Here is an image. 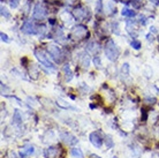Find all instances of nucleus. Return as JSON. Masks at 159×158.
I'll return each instance as SVG.
<instances>
[{
    "instance_id": "nucleus-33",
    "label": "nucleus",
    "mask_w": 159,
    "mask_h": 158,
    "mask_svg": "<svg viewBox=\"0 0 159 158\" xmlns=\"http://www.w3.org/2000/svg\"><path fill=\"white\" fill-rule=\"evenodd\" d=\"M153 158H159V154L155 152V154H153Z\"/></svg>"
},
{
    "instance_id": "nucleus-29",
    "label": "nucleus",
    "mask_w": 159,
    "mask_h": 158,
    "mask_svg": "<svg viewBox=\"0 0 159 158\" xmlns=\"http://www.w3.org/2000/svg\"><path fill=\"white\" fill-rule=\"evenodd\" d=\"M146 38H148V40H151V42H153V36H152L151 34H149V35L146 36Z\"/></svg>"
},
{
    "instance_id": "nucleus-35",
    "label": "nucleus",
    "mask_w": 159,
    "mask_h": 158,
    "mask_svg": "<svg viewBox=\"0 0 159 158\" xmlns=\"http://www.w3.org/2000/svg\"><path fill=\"white\" fill-rule=\"evenodd\" d=\"M113 158H119V157H115V156H114V157Z\"/></svg>"
},
{
    "instance_id": "nucleus-28",
    "label": "nucleus",
    "mask_w": 159,
    "mask_h": 158,
    "mask_svg": "<svg viewBox=\"0 0 159 158\" xmlns=\"http://www.w3.org/2000/svg\"><path fill=\"white\" fill-rule=\"evenodd\" d=\"M140 22L142 23V24H145V17H144L143 15L140 16Z\"/></svg>"
},
{
    "instance_id": "nucleus-17",
    "label": "nucleus",
    "mask_w": 159,
    "mask_h": 158,
    "mask_svg": "<svg viewBox=\"0 0 159 158\" xmlns=\"http://www.w3.org/2000/svg\"><path fill=\"white\" fill-rule=\"evenodd\" d=\"M104 142H105V145L108 148V149H111V148H113L114 147V142H113V139L111 137V136L106 135L105 136V140H104Z\"/></svg>"
},
{
    "instance_id": "nucleus-31",
    "label": "nucleus",
    "mask_w": 159,
    "mask_h": 158,
    "mask_svg": "<svg viewBox=\"0 0 159 158\" xmlns=\"http://www.w3.org/2000/svg\"><path fill=\"white\" fill-rule=\"evenodd\" d=\"M90 157H91V158H102V157H99L98 155H95V154H92Z\"/></svg>"
},
{
    "instance_id": "nucleus-1",
    "label": "nucleus",
    "mask_w": 159,
    "mask_h": 158,
    "mask_svg": "<svg viewBox=\"0 0 159 158\" xmlns=\"http://www.w3.org/2000/svg\"><path fill=\"white\" fill-rule=\"evenodd\" d=\"M105 55L111 61H115L119 57V49L116 47L115 43L112 39H108L105 44Z\"/></svg>"
},
{
    "instance_id": "nucleus-18",
    "label": "nucleus",
    "mask_w": 159,
    "mask_h": 158,
    "mask_svg": "<svg viewBox=\"0 0 159 158\" xmlns=\"http://www.w3.org/2000/svg\"><path fill=\"white\" fill-rule=\"evenodd\" d=\"M13 122L14 124H21L22 122V117L19 111H15L14 112V115H13Z\"/></svg>"
},
{
    "instance_id": "nucleus-21",
    "label": "nucleus",
    "mask_w": 159,
    "mask_h": 158,
    "mask_svg": "<svg viewBox=\"0 0 159 158\" xmlns=\"http://www.w3.org/2000/svg\"><path fill=\"white\" fill-rule=\"evenodd\" d=\"M131 47L133 49H135V50H140L141 49V43H140V40H133L131 42Z\"/></svg>"
},
{
    "instance_id": "nucleus-2",
    "label": "nucleus",
    "mask_w": 159,
    "mask_h": 158,
    "mask_svg": "<svg viewBox=\"0 0 159 158\" xmlns=\"http://www.w3.org/2000/svg\"><path fill=\"white\" fill-rule=\"evenodd\" d=\"M35 57L37 58V60L44 66V67L49 68V69H51V70H54V66H53V64L50 61L49 59V57L46 55V53L44 51H42V50H39V49H36L35 50Z\"/></svg>"
},
{
    "instance_id": "nucleus-7",
    "label": "nucleus",
    "mask_w": 159,
    "mask_h": 158,
    "mask_svg": "<svg viewBox=\"0 0 159 158\" xmlns=\"http://www.w3.org/2000/svg\"><path fill=\"white\" fill-rule=\"evenodd\" d=\"M45 158H59L60 156V149L58 147H50L44 151Z\"/></svg>"
},
{
    "instance_id": "nucleus-13",
    "label": "nucleus",
    "mask_w": 159,
    "mask_h": 158,
    "mask_svg": "<svg viewBox=\"0 0 159 158\" xmlns=\"http://www.w3.org/2000/svg\"><path fill=\"white\" fill-rule=\"evenodd\" d=\"M70 155L73 156L74 158H83V152L82 150L80 149V148H73L72 150H70Z\"/></svg>"
},
{
    "instance_id": "nucleus-24",
    "label": "nucleus",
    "mask_w": 159,
    "mask_h": 158,
    "mask_svg": "<svg viewBox=\"0 0 159 158\" xmlns=\"http://www.w3.org/2000/svg\"><path fill=\"white\" fill-rule=\"evenodd\" d=\"M0 37H1V40H2V42H5V43H9V38H8V36L6 35V34L1 32V34H0Z\"/></svg>"
},
{
    "instance_id": "nucleus-30",
    "label": "nucleus",
    "mask_w": 159,
    "mask_h": 158,
    "mask_svg": "<svg viewBox=\"0 0 159 158\" xmlns=\"http://www.w3.org/2000/svg\"><path fill=\"white\" fill-rule=\"evenodd\" d=\"M152 4H155V5H159V0H150Z\"/></svg>"
},
{
    "instance_id": "nucleus-32",
    "label": "nucleus",
    "mask_w": 159,
    "mask_h": 158,
    "mask_svg": "<svg viewBox=\"0 0 159 158\" xmlns=\"http://www.w3.org/2000/svg\"><path fill=\"white\" fill-rule=\"evenodd\" d=\"M9 155H12V156H13V157H10V158H16V154H15V152H10Z\"/></svg>"
},
{
    "instance_id": "nucleus-15",
    "label": "nucleus",
    "mask_w": 159,
    "mask_h": 158,
    "mask_svg": "<svg viewBox=\"0 0 159 158\" xmlns=\"http://www.w3.org/2000/svg\"><path fill=\"white\" fill-rule=\"evenodd\" d=\"M63 72H65V76H66V81H70L72 77H73V73H72V70H70L68 65L63 66Z\"/></svg>"
},
{
    "instance_id": "nucleus-34",
    "label": "nucleus",
    "mask_w": 159,
    "mask_h": 158,
    "mask_svg": "<svg viewBox=\"0 0 159 158\" xmlns=\"http://www.w3.org/2000/svg\"><path fill=\"white\" fill-rule=\"evenodd\" d=\"M49 22L51 23V24H54V23H55V21H54V20H49Z\"/></svg>"
},
{
    "instance_id": "nucleus-14",
    "label": "nucleus",
    "mask_w": 159,
    "mask_h": 158,
    "mask_svg": "<svg viewBox=\"0 0 159 158\" xmlns=\"http://www.w3.org/2000/svg\"><path fill=\"white\" fill-rule=\"evenodd\" d=\"M81 65H82V67H84V68L89 67V65H90V58L88 57V54H83V55L81 57Z\"/></svg>"
},
{
    "instance_id": "nucleus-20",
    "label": "nucleus",
    "mask_w": 159,
    "mask_h": 158,
    "mask_svg": "<svg viewBox=\"0 0 159 158\" xmlns=\"http://www.w3.org/2000/svg\"><path fill=\"white\" fill-rule=\"evenodd\" d=\"M103 10V1L102 0H97V4H96V12L97 13H102Z\"/></svg>"
},
{
    "instance_id": "nucleus-22",
    "label": "nucleus",
    "mask_w": 159,
    "mask_h": 158,
    "mask_svg": "<svg viewBox=\"0 0 159 158\" xmlns=\"http://www.w3.org/2000/svg\"><path fill=\"white\" fill-rule=\"evenodd\" d=\"M122 73H123L125 75H128L129 74V65L128 64H123V66H122Z\"/></svg>"
},
{
    "instance_id": "nucleus-23",
    "label": "nucleus",
    "mask_w": 159,
    "mask_h": 158,
    "mask_svg": "<svg viewBox=\"0 0 159 158\" xmlns=\"http://www.w3.org/2000/svg\"><path fill=\"white\" fill-rule=\"evenodd\" d=\"M20 4V0H9V5L12 8H16Z\"/></svg>"
},
{
    "instance_id": "nucleus-11",
    "label": "nucleus",
    "mask_w": 159,
    "mask_h": 158,
    "mask_svg": "<svg viewBox=\"0 0 159 158\" xmlns=\"http://www.w3.org/2000/svg\"><path fill=\"white\" fill-rule=\"evenodd\" d=\"M73 14L75 16L76 19H80V20H84L85 17H87V10L84 9V8H75L74 9V12H73Z\"/></svg>"
},
{
    "instance_id": "nucleus-5",
    "label": "nucleus",
    "mask_w": 159,
    "mask_h": 158,
    "mask_svg": "<svg viewBox=\"0 0 159 158\" xmlns=\"http://www.w3.org/2000/svg\"><path fill=\"white\" fill-rule=\"evenodd\" d=\"M46 17V9L44 8L43 5L40 4H37L35 6V9H34V19L35 20H38V21H42Z\"/></svg>"
},
{
    "instance_id": "nucleus-6",
    "label": "nucleus",
    "mask_w": 159,
    "mask_h": 158,
    "mask_svg": "<svg viewBox=\"0 0 159 158\" xmlns=\"http://www.w3.org/2000/svg\"><path fill=\"white\" fill-rule=\"evenodd\" d=\"M60 137L62 140V142H65L68 145H75L77 143V139H76L74 135H72L70 133H67V132H63L60 134Z\"/></svg>"
},
{
    "instance_id": "nucleus-26",
    "label": "nucleus",
    "mask_w": 159,
    "mask_h": 158,
    "mask_svg": "<svg viewBox=\"0 0 159 158\" xmlns=\"http://www.w3.org/2000/svg\"><path fill=\"white\" fill-rule=\"evenodd\" d=\"M142 120L143 121H146V119H148V113H146V111L145 110H142Z\"/></svg>"
},
{
    "instance_id": "nucleus-12",
    "label": "nucleus",
    "mask_w": 159,
    "mask_h": 158,
    "mask_svg": "<svg viewBox=\"0 0 159 158\" xmlns=\"http://www.w3.org/2000/svg\"><path fill=\"white\" fill-rule=\"evenodd\" d=\"M57 105L59 106V107H61V109H66V110L70 109V110H73V111H76L75 107H73V106L69 104L68 102H66V100L62 99V98H58V100H57Z\"/></svg>"
},
{
    "instance_id": "nucleus-16",
    "label": "nucleus",
    "mask_w": 159,
    "mask_h": 158,
    "mask_svg": "<svg viewBox=\"0 0 159 158\" xmlns=\"http://www.w3.org/2000/svg\"><path fill=\"white\" fill-rule=\"evenodd\" d=\"M122 15L123 16H127V17H134V16L136 15V13L133 10V9H129V8L125 7L122 9Z\"/></svg>"
},
{
    "instance_id": "nucleus-9",
    "label": "nucleus",
    "mask_w": 159,
    "mask_h": 158,
    "mask_svg": "<svg viewBox=\"0 0 159 158\" xmlns=\"http://www.w3.org/2000/svg\"><path fill=\"white\" fill-rule=\"evenodd\" d=\"M21 30H22L24 34H28V35H34V34H36L35 24L31 22V21H25V22L23 23Z\"/></svg>"
},
{
    "instance_id": "nucleus-4",
    "label": "nucleus",
    "mask_w": 159,
    "mask_h": 158,
    "mask_svg": "<svg viewBox=\"0 0 159 158\" xmlns=\"http://www.w3.org/2000/svg\"><path fill=\"white\" fill-rule=\"evenodd\" d=\"M87 35H88V29H87V27H84L82 24L81 25H76L75 28L73 29V31H72V37L78 38V39L84 38Z\"/></svg>"
},
{
    "instance_id": "nucleus-3",
    "label": "nucleus",
    "mask_w": 159,
    "mask_h": 158,
    "mask_svg": "<svg viewBox=\"0 0 159 158\" xmlns=\"http://www.w3.org/2000/svg\"><path fill=\"white\" fill-rule=\"evenodd\" d=\"M47 51L50 53V55H51V58H52L53 60L55 61V62H60L61 59H62V53H61V50L59 46L57 45H49L47 46Z\"/></svg>"
},
{
    "instance_id": "nucleus-25",
    "label": "nucleus",
    "mask_w": 159,
    "mask_h": 158,
    "mask_svg": "<svg viewBox=\"0 0 159 158\" xmlns=\"http://www.w3.org/2000/svg\"><path fill=\"white\" fill-rule=\"evenodd\" d=\"M93 62H95V65H97L98 67H100V65H102V62H100V58H99V57H95Z\"/></svg>"
},
{
    "instance_id": "nucleus-19",
    "label": "nucleus",
    "mask_w": 159,
    "mask_h": 158,
    "mask_svg": "<svg viewBox=\"0 0 159 158\" xmlns=\"http://www.w3.org/2000/svg\"><path fill=\"white\" fill-rule=\"evenodd\" d=\"M0 9H1V16H2V17H6V19H9V17H10V14H9V12L7 10V8L1 6Z\"/></svg>"
},
{
    "instance_id": "nucleus-10",
    "label": "nucleus",
    "mask_w": 159,
    "mask_h": 158,
    "mask_svg": "<svg viewBox=\"0 0 159 158\" xmlns=\"http://www.w3.org/2000/svg\"><path fill=\"white\" fill-rule=\"evenodd\" d=\"M34 151H35V148L32 145H25L22 148V150L20 152V156L22 158H27L28 156H31L34 154Z\"/></svg>"
},
{
    "instance_id": "nucleus-27",
    "label": "nucleus",
    "mask_w": 159,
    "mask_h": 158,
    "mask_svg": "<svg viewBox=\"0 0 159 158\" xmlns=\"http://www.w3.org/2000/svg\"><path fill=\"white\" fill-rule=\"evenodd\" d=\"M145 100H146V103H149V104H150V103H151V104H153V103L156 102V99H155V98H146Z\"/></svg>"
},
{
    "instance_id": "nucleus-36",
    "label": "nucleus",
    "mask_w": 159,
    "mask_h": 158,
    "mask_svg": "<svg viewBox=\"0 0 159 158\" xmlns=\"http://www.w3.org/2000/svg\"><path fill=\"white\" fill-rule=\"evenodd\" d=\"M158 40H159V37H158Z\"/></svg>"
},
{
    "instance_id": "nucleus-8",
    "label": "nucleus",
    "mask_w": 159,
    "mask_h": 158,
    "mask_svg": "<svg viewBox=\"0 0 159 158\" xmlns=\"http://www.w3.org/2000/svg\"><path fill=\"white\" fill-rule=\"evenodd\" d=\"M89 140H90L91 144H92L93 147H96V148H102V145H103V139L99 136L98 133H96V132L91 133L90 136H89Z\"/></svg>"
}]
</instances>
